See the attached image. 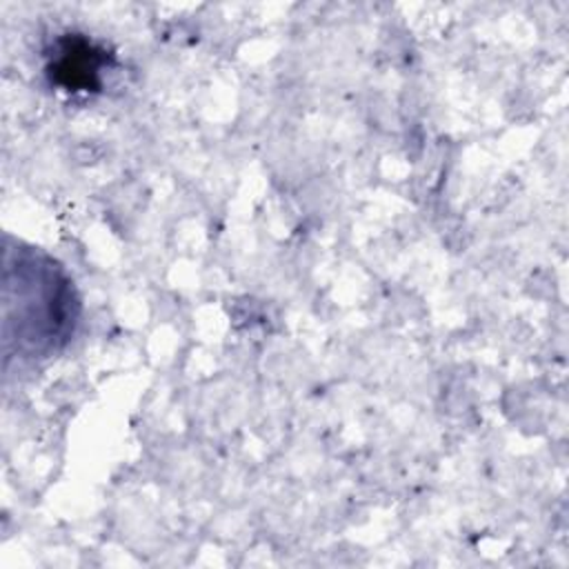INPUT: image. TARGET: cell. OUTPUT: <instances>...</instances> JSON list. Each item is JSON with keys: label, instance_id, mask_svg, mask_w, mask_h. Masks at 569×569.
Instances as JSON below:
<instances>
[{"label": "cell", "instance_id": "obj_2", "mask_svg": "<svg viewBox=\"0 0 569 569\" xmlns=\"http://www.w3.org/2000/svg\"><path fill=\"white\" fill-rule=\"evenodd\" d=\"M102 51H96L89 42H71L67 44L62 56L56 62V73L62 76L60 80L67 87H80L82 91H91L98 87V73H100V62H102Z\"/></svg>", "mask_w": 569, "mask_h": 569}, {"label": "cell", "instance_id": "obj_1", "mask_svg": "<svg viewBox=\"0 0 569 569\" xmlns=\"http://www.w3.org/2000/svg\"><path fill=\"white\" fill-rule=\"evenodd\" d=\"M18 309L7 316L16 322L20 349L29 353H49L60 347L73 331L78 300L69 278L51 262L38 256L18 260Z\"/></svg>", "mask_w": 569, "mask_h": 569}]
</instances>
